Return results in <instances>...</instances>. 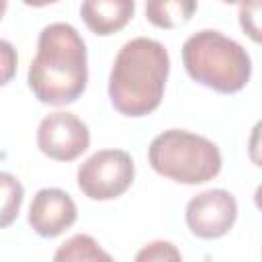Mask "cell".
I'll return each mask as SVG.
<instances>
[{
    "label": "cell",
    "mask_w": 262,
    "mask_h": 262,
    "mask_svg": "<svg viewBox=\"0 0 262 262\" xmlns=\"http://www.w3.org/2000/svg\"><path fill=\"white\" fill-rule=\"evenodd\" d=\"M88 53L80 33L68 23H49L37 39L27 84L35 98L61 106L76 102L86 90Z\"/></svg>",
    "instance_id": "1"
},
{
    "label": "cell",
    "mask_w": 262,
    "mask_h": 262,
    "mask_svg": "<svg viewBox=\"0 0 262 262\" xmlns=\"http://www.w3.org/2000/svg\"><path fill=\"white\" fill-rule=\"evenodd\" d=\"M170 72L168 49L149 37L127 41L108 74V98L115 111L125 117H145L154 113L164 96Z\"/></svg>",
    "instance_id": "2"
},
{
    "label": "cell",
    "mask_w": 262,
    "mask_h": 262,
    "mask_svg": "<svg viewBox=\"0 0 262 262\" xmlns=\"http://www.w3.org/2000/svg\"><path fill=\"white\" fill-rule=\"evenodd\" d=\"M182 63L194 82L219 94L239 92L252 76L250 53L215 29H201L184 41Z\"/></svg>",
    "instance_id": "3"
},
{
    "label": "cell",
    "mask_w": 262,
    "mask_h": 262,
    "mask_svg": "<svg viewBox=\"0 0 262 262\" xmlns=\"http://www.w3.org/2000/svg\"><path fill=\"white\" fill-rule=\"evenodd\" d=\"M149 166L180 184H203L221 172L219 147L186 129H168L156 135L147 147Z\"/></svg>",
    "instance_id": "4"
},
{
    "label": "cell",
    "mask_w": 262,
    "mask_h": 262,
    "mask_svg": "<svg viewBox=\"0 0 262 262\" xmlns=\"http://www.w3.org/2000/svg\"><path fill=\"white\" fill-rule=\"evenodd\" d=\"M78 188L92 201H113L135 178L133 158L125 149H98L78 168Z\"/></svg>",
    "instance_id": "5"
},
{
    "label": "cell",
    "mask_w": 262,
    "mask_h": 262,
    "mask_svg": "<svg viewBox=\"0 0 262 262\" xmlns=\"http://www.w3.org/2000/svg\"><path fill=\"white\" fill-rule=\"evenodd\" d=\"M90 145V131L82 119L68 111H55L37 127V147L55 162H72Z\"/></svg>",
    "instance_id": "6"
},
{
    "label": "cell",
    "mask_w": 262,
    "mask_h": 262,
    "mask_svg": "<svg viewBox=\"0 0 262 262\" xmlns=\"http://www.w3.org/2000/svg\"><path fill=\"white\" fill-rule=\"evenodd\" d=\"M186 225L201 239L223 237L237 219L235 196L225 188H209L194 194L184 211Z\"/></svg>",
    "instance_id": "7"
},
{
    "label": "cell",
    "mask_w": 262,
    "mask_h": 262,
    "mask_svg": "<svg viewBox=\"0 0 262 262\" xmlns=\"http://www.w3.org/2000/svg\"><path fill=\"white\" fill-rule=\"evenodd\" d=\"M78 219L74 199L61 188H41L29 207V223L41 237H57Z\"/></svg>",
    "instance_id": "8"
},
{
    "label": "cell",
    "mask_w": 262,
    "mask_h": 262,
    "mask_svg": "<svg viewBox=\"0 0 262 262\" xmlns=\"http://www.w3.org/2000/svg\"><path fill=\"white\" fill-rule=\"evenodd\" d=\"M135 12L133 0H86L80 6V14L86 27L94 35H113L121 31Z\"/></svg>",
    "instance_id": "9"
},
{
    "label": "cell",
    "mask_w": 262,
    "mask_h": 262,
    "mask_svg": "<svg viewBox=\"0 0 262 262\" xmlns=\"http://www.w3.org/2000/svg\"><path fill=\"white\" fill-rule=\"evenodd\" d=\"M53 262H115L113 256L88 233H76L53 254Z\"/></svg>",
    "instance_id": "10"
},
{
    "label": "cell",
    "mask_w": 262,
    "mask_h": 262,
    "mask_svg": "<svg viewBox=\"0 0 262 262\" xmlns=\"http://www.w3.org/2000/svg\"><path fill=\"white\" fill-rule=\"evenodd\" d=\"M196 10L192 0H151L145 2V16L151 25L160 29H174L186 23Z\"/></svg>",
    "instance_id": "11"
},
{
    "label": "cell",
    "mask_w": 262,
    "mask_h": 262,
    "mask_svg": "<svg viewBox=\"0 0 262 262\" xmlns=\"http://www.w3.org/2000/svg\"><path fill=\"white\" fill-rule=\"evenodd\" d=\"M0 180H2V194H4V199H2V225L6 227L18 215V209L23 203V186L8 172H2Z\"/></svg>",
    "instance_id": "12"
},
{
    "label": "cell",
    "mask_w": 262,
    "mask_h": 262,
    "mask_svg": "<svg viewBox=\"0 0 262 262\" xmlns=\"http://www.w3.org/2000/svg\"><path fill=\"white\" fill-rule=\"evenodd\" d=\"M237 18L242 31L262 45V0H248L237 6Z\"/></svg>",
    "instance_id": "13"
},
{
    "label": "cell",
    "mask_w": 262,
    "mask_h": 262,
    "mask_svg": "<svg viewBox=\"0 0 262 262\" xmlns=\"http://www.w3.org/2000/svg\"><path fill=\"white\" fill-rule=\"evenodd\" d=\"M133 262H182V256H180V250L172 242L154 239L135 254Z\"/></svg>",
    "instance_id": "14"
},
{
    "label": "cell",
    "mask_w": 262,
    "mask_h": 262,
    "mask_svg": "<svg viewBox=\"0 0 262 262\" xmlns=\"http://www.w3.org/2000/svg\"><path fill=\"white\" fill-rule=\"evenodd\" d=\"M248 158L252 164L262 168V119L252 127L248 137Z\"/></svg>",
    "instance_id": "15"
},
{
    "label": "cell",
    "mask_w": 262,
    "mask_h": 262,
    "mask_svg": "<svg viewBox=\"0 0 262 262\" xmlns=\"http://www.w3.org/2000/svg\"><path fill=\"white\" fill-rule=\"evenodd\" d=\"M0 49H2V66H4V84L10 80V76H12V70H14V66H16V55H14V51H12V45L6 41V39H2L0 41Z\"/></svg>",
    "instance_id": "16"
},
{
    "label": "cell",
    "mask_w": 262,
    "mask_h": 262,
    "mask_svg": "<svg viewBox=\"0 0 262 262\" xmlns=\"http://www.w3.org/2000/svg\"><path fill=\"white\" fill-rule=\"evenodd\" d=\"M254 205L258 207V211H262V184L256 188V192H254Z\"/></svg>",
    "instance_id": "17"
}]
</instances>
